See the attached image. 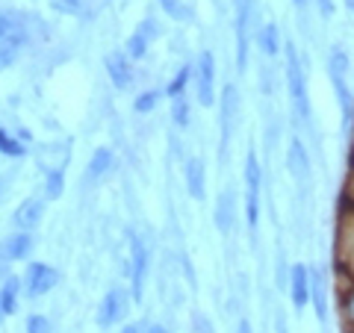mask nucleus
<instances>
[{
    "label": "nucleus",
    "mask_w": 354,
    "mask_h": 333,
    "mask_svg": "<svg viewBox=\"0 0 354 333\" xmlns=\"http://www.w3.org/2000/svg\"><path fill=\"white\" fill-rule=\"evenodd\" d=\"M215 227L222 230V236H228L233 230V192L231 189H224L215 198Z\"/></svg>",
    "instance_id": "obj_15"
},
{
    "label": "nucleus",
    "mask_w": 354,
    "mask_h": 333,
    "mask_svg": "<svg viewBox=\"0 0 354 333\" xmlns=\"http://www.w3.org/2000/svg\"><path fill=\"white\" fill-rule=\"evenodd\" d=\"M195 92H198L201 106L215 103V56L213 51H201L195 62Z\"/></svg>",
    "instance_id": "obj_5"
},
{
    "label": "nucleus",
    "mask_w": 354,
    "mask_h": 333,
    "mask_svg": "<svg viewBox=\"0 0 354 333\" xmlns=\"http://www.w3.org/2000/svg\"><path fill=\"white\" fill-rule=\"evenodd\" d=\"M160 3H163L165 12L174 18V21H183V18H189V12H186V9L180 6V0H160Z\"/></svg>",
    "instance_id": "obj_29"
},
{
    "label": "nucleus",
    "mask_w": 354,
    "mask_h": 333,
    "mask_svg": "<svg viewBox=\"0 0 354 333\" xmlns=\"http://www.w3.org/2000/svg\"><path fill=\"white\" fill-rule=\"evenodd\" d=\"M204 183H206V174H204V162L198 156H192L189 162H186V189L195 201H204Z\"/></svg>",
    "instance_id": "obj_16"
},
{
    "label": "nucleus",
    "mask_w": 354,
    "mask_h": 333,
    "mask_svg": "<svg viewBox=\"0 0 354 333\" xmlns=\"http://www.w3.org/2000/svg\"><path fill=\"white\" fill-rule=\"evenodd\" d=\"M245 221L251 230H257L260 224V192H263V165L257 153L248 151L245 156Z\"/></svg>",
    "instance_id": "obj_3"
},
{
    "label": "nucleus",
    "mask_w": 354,
    "mask_h": 333,
    "mask_svg": "<svg viewBox=\"0 0 354 333\" xmlns=\"http://www.w3.org/2000/svg\"><path fill=\"white\" fill-rule=\"evenodd\" d=\"M337 271H340V278L354 280V210L351 207H340Z\"/></svg>",
    "instance_id": "obj_4"
},
{
    "label": "nucleus",
    "mask_w": 354,
    "mask_h": 333,
    "mask_svg": "<svg viewBox=\"0 0 354 333\" xmlns=\"http://www.w3.org/2000/svg\"><path fill=\"white\" fill-rule=\"evenodd\" d=\"M121 333H139V330H136V328H124Z\"/></svg>",
    "instance_id": "obj_40"
},
{
    "label": "nucleus",
    "mask_w": 354,
    "mask_h": 333,
    "mask_svg": "<svg viewBox=\"0 0 354 333\" xmlns=\"http://www.w3.org/2000/svg\"><path fill=\"white\" fill-rule=\"evenodd\" d=\"M346 9H349L351 15H354V0H346Z\"/></svg>",
    "instance_id": "obj_39"
},
{
    "label": "nucleus",
    "mask_w": 354,
    "mask_h": 333,
    "mask_svg": "<svg viewBox=\"0 0 354 333\" xmlns=\"http://www.w3.org/2000/svg\"><path fill=\"white\" fill-rule=\"evenodd\" d=\"M110 162H113V153L106 148H97L92 153V160H88V171H86V180H97L104 177L106 171H110Z\"/></svg>",
    "instance_id": "obj_23"
},
{
    "label": "nucleus",
    "mask_w": 354,
    "mask_h": 333,
    "mask_svg": "<svg viewBox=\"0 0 354 333\" xmlns=\"http://www.w3.org/2000/svg\"><path fill=\"white\" fill-rule=\"evenodd\" d=\"M257 47H260V53L266 56V60H272V56H278L283 51V45H281V30H278V24L274 21H266L260 27V33H257Z\"/></svg>",
    "instance_id": "obj_14"
},
{
    "label": "nucleus",
    "mask_w": 354,
    "mask_h": 333,
    "mask_svg": "<svg viewBox=\"0 0 354 333\" xmlns=\"http://www.w3.org/2000/svg\"><path fill=\"white\" fill-rule=\"evenodd\" d=\"M236 333H251V325H248V319H242V321H239V330H236Z\"/></svg>",
    "instance_id": "obj_36"
},
{
    "label": "nucleus",
    "mask_w": 354,
    "mask_h": 333,
    "mask_svg": "<svg viewBox=\"0 0 354 333\" xmlns=\"http://www.w3.org/2000/svg\"><path fill=\"white\" fill-rule=\"evenodd\" d=\"M156 103H160V92H142L139 97H136L133 110L136 112H151V110H156Z\"/></svg>",
    "instance_id": "obj_27"
},
{
    "label": "nucleus",
    "mask_w": 354,
    "mask_h": 333,
    "mask_svg": "<svg viewBox=\"0 0 354 333\" xmlns=\"http://www.w3.org/2000/svg\"><path fill=\"white\" fill-rule=\"evenodd\" d=\"M0 153H6V156H24V145L18 142L12 133L0 130Z\"/></svg>",
    "instance_id": "obj_25"
},
{
    "label": "nucleus",
    "mask_w": 354,
    "mask_h": 333,
    "mask_svg": "<svg viewBox=\"0 0 354 333\" xmlns=\"http://www.w3.org/2000/svg\"><path fill=\"white\" fill-rule=\"evenodd\" d=\"M290 298L295 310H304L310 304V269L304 262H295L290 269Z\"/></svg>",
    "instance_id": "obj_12"
},
{
    "label": "nucleus",
    "mask_w": 354,
    "mask_h": 333,
    "mask_svg": "<svg viewBox=\"0 0 354 333\" xmlns=\"http://www.w3.org/2000/svg\"><path fill=\"white\" fill-rule=\"evenodd\" d=\"M148 333H169V330L160 328V325H154V328H148Z\"/></svg>",
    "instance_id": "obj_37"
},
{
    "label": "nucleus",
    "mask_w": 354,
    "mask_h": 333,
    "mask_svg": "<svg viewBox=\"0 0 354 333\" xmlns=\"http://www.w3.org/2000/svg\"><path fill=\"white\" fill-rule=\"evenodd\" d=\"M328 77H331V86L337 92V103L342 110V127H349L354 121V95L349 89V56L342 47H331V56H328Z\"/></svg>",
    "instance_id": "obj_2"
},
{
    "label": "nucleus",
    "mask_w": 354,
    "mask_h": 333,
    "mask_svg": "<svg viewBox=\"0 0 354 333\" xmlns=\"http://www.w3.org/2000/svg\"><path fill=\"white\" fill-rule=\"evenodd\" d=\"M9 33H12V18L0 12V38H3V36H9Z\"/></svg>",
    "instance_id": "obj_34"
},
{
    "label": "nucleus",
    "mask_w": 354,
    "mask_h": 333,
    "mask_svg": "<svg viewBox=\"0 0 354 333\" xmlns=\"http://www.w3.org/2000/svg\"><path fill=\"white\" fill-rule=\"evenodd\" d=\"M27 333H51V321L45 316H30L27 319Z\"/></svg>",
    "instance_id": "obj_31"
},
{
    "label": "nucleus",
    "mask_w": 354,
    "mask_h": 333,
    "mask_svg": "<svg viewBox=\"0 0 354 333\" xmlns=\"http://www.w3.org/2000/svg\"><path fill=\"white\" fill-rule=\"evenodd\" d=\"M340 319L346 328H354V280L340 278Z\"/></svg>",
    "instance_id": "obj_17"
},
{
    "label": "nucleus",
    "mask_w": 354,
    "mask_h": 333,
    "mask_svg": "<svg viewBox=\"0 0 354 333\" xmlns=\"http://www.w3.org/2000/svg\"><path fill=\"white\" fill-rule=\"evenodd\" d=\"M42 210H45V204L38 201V198H27L21 207H18V212H15V224L18 227H36L38 224V219H42Z\"/></svg>",
    "instance_id": "obj_18"
},
{
    "label": "nucleus",
    "mask_w": 354,
    "mask_h": 333,
    "mask_svg": "<svg viewBox=\"0 0 354 333\" xmlns=\"http://www.w3.org/2000/svg\"><path fill=\"white\" fill-rule=\"evenodd\" d=\"M154 24L151 21H142V27L130 36V42H127V53H130V60H142L145 51H148V42H151V36H154Z\"/></svg>",
    "instance_id": "obj_19"
},
{
    "label": "nucleus",
    "mask_w": 354,
    "mask_h": 333,
    "mask_svg": "<svg viewBox=\"0 0 354 333\" xmlns=\"http://www.w3.org/2000/svg\"><path fill=\"white\" fill-rule=\"evenodd\" d=\"M148 262H151V254H148L145 242L130 233V283H133V298L139 301L145 292V278H148Z\"/></svg>",
    "instance_id": "obj_6"
},
{
    "label": "nucleus",
    "mask_w": 354,
    "mask_h": 333,
    "mask_svg": "<svg viewBox=\"0 0 354 333\" xmlns=\"http://www.w3.org/2000/svg\"><path fill=\"white\" fill-rule=\"evenodd\" d=\"M172 119H174L177 127H186V124H189V103L183 101V95L174 97V103H172Z\"/></svg>",
    "instance_id": "obj_26"
},
{
    "label": "nucleus",
    "mask_w": 354,
    "mask_h": 333,
    "mask_svg": "<svg viewBox=\"0 0 354 333\" xmlns=\"http://www.w3.org/2000/svg\"><path fill=\"white\" fill-rule=\"evenodd\" d=\"M236 3V68H248V27H251V0H233Z\"/></svg>",
    "instance_id": "obj_7"
},
{
    "label": "nucleus",
    "mask_w": 354,
    "mask_h": 333,
    "mask_svg": "<svg viewBox=\"0 0 354 333\" xmlns=\"http://www.w3.org/2000/svg\"><path fill=\"white\" fill-rule=\"evenodd\" d=\"M316 6H319V15L328 21V18H333V12H337V6H333V0H316Z\"/></svg>",
    "instance_id": "obj_33"
},
{
    "label": "nucleus",
    "mask_w": 354,
    "mask_h": 333,
    "mask_svg": "<svg viewBox=\"0 0 354 333\" xmlns=\"http://www.w3.org/2000/svg\"><path fill=\"white\" fill-rule=\"evenodd\" d=\"M189 77H192V68H180V71H177V77L169 83V89H165V95H169L172 101H174V97H180V95L186 92V83H189Z\"/></svg>",
    "instance_id": "obj_24"
},
{
    "label": "nucleus",
    "mask_w": 354,
    "mask_h": 333,
    "mask_svg": "<svg viewBox=\"0 0 354 333\" xmlns=\"http://www.w3.org/2000/svg\"><path fill=\"white\" fill-rule=\"evenodd\" d=\"M21 47H24V33H12V36H3V38H0V71H3V68H9V65L18 60Z\"/></svg>",
    "instance_id": "obj_20"
},
{
    "label": "nucleus",
    "mask_w": 354,
    "mask_h": 333,
    "mask_svg": "<svg viewBox=\"0 0 354 333\" xmlns=\"http://www.w3.org/2000/svg\"><path fill=\"white\" fill-rule=\"evenodd\" d=\"M287 169L295 177V183H301V186H307L310 177H313L310 153H307V148H304V142L298 139V136H292L290 145H287Z\"/></svg>",
    "instance_id": "obj_9"
},
{
    "label": "nucleus",
    "mask_w": 354,
    "mask_h": 333,
    "mask_svg": "<svg viewBox=\"0 0 354 333\" xmlns=\"http://www.w3.org/2000/svg\"><path fill=\"white\" fill-rule=\"evenodd\" d=\"M104 65H106V74H110V80H113L115 89H121V92H124V89H130L133 71H130V62H127V56H124V53H118V51L106 53Z\"/></svg>",
    "instance_id": "obj_13"
},
{
    "label": "nucleus",
    "mask_w": 354,
    "mask_h": 333,
    "mask_svg": "<svg viewBox=\"0 0 354 333\" xmlns=\"http://www.w3.org/2000/svg\"><path fill=\"white\" fill-rule=\"evenodd\" d=\"M292 3H295V9H304V6L310 3V0H292Z\"/></svg>",
    "instance_id": "obj_38"
},
{
    "label": "nucleus",
    "mask_w": 354,
    "mask_h": 333,
    "mask_svg": "<svg viewBox=\"0 0 354 333\" xmlns=\"http://www.w3.org/2000/svg\"><path fill=\"white\" fill-rule=\"evenodd\" d=\"M236 115H239V92H236V86L228 83L222 92V151L228 148L231 136H233V127H236Z\"/></svg>",
    "instance_id": "obj_11"
},
{
    "label": "nucleus",
    "mask_w": 354,
    "mask_h": 333,
    "mask_svg": "<svg viewBox=\"0 0 354 333\" xmlns=\"http://www.w3.org/2000/svg\"><path fill=\"white\" fill-rule=\"evenodd\" d=\"M127 307H130V298H127L124 289H110L106 298L101 301V310H97V325L101 328H113L127 316Z\"/></svg>",
    "instance_id": "obj_10"
},
{
    "label": "nucleus",
    "mask_w": 354,
    "mask_h": 333,
    "mask_svg": "<svg viewBox=\"0 0 354 333\" xmlns=\"http://www.w3.org/2000/svg\"><path fill=\"white\" fill-rule=\"evenodd\" d=\"M62 171H51L47 174V183H45V195L47 198H59L62 195Z\"/></svg>",
    "instance_id": "obj_28"
},
{
    "label": "nucleus",
    "mask_w": 354,
    "mask_h": 333,
    "mask_svg": "<svg viewBox=\"0 0 354 333\" xmlns=\"http://www.w3.org/2000/svg\"><path fill=\"white\" fill-rule=\"evenodd\" d=\"M9 262H12V260H9V254H6V245H0V278L6 274V266H9Z\"/></svg>",
    "instance_id": "obj_35"
},
{
    "label": "nucleus",
    "mask_w": 354,
    "mask_h": 333,
    "mask_svg": "<svg viewBox=\"0 0 354 333\" xmlns=\"http://www.w3.org/2000/svg\"><path fill=\"white\" fill-rule=\"evenodd\" d=\"M283 56H287V86H290L292 112L307 130H313V106H310V95H307V77H304L301 56H298L295 42H283Z\"/></svg>",
    "instance_id": "obj_1"
},
{
    "label": "nucleus",
    "mask_w": 354,
    "mask_h": 333,
    "mask_svg": "<svg viewBox=\"0 0 354 333\" xmlns=\"http://www.w3.org/2000/svg\"><path fill=\"white\" fill-rule=\"evenodd\" d=\"M346 333H354V328H346Z\"/></svg>",
    "instance_id": "obj_41"
},
{
    "label": "nucleus",
    "mask_w": 354,
    "mask_h": 333,
    "mask_svg": "<svg viewBox=\"0 0 354 333\" xmlns=\"http://www.w3.org/2000/svg\"><path fill=\"white\" fill-rule=\"evenodd\" d=\"M6 254H9V260H24L30 251H33V236H30L27 230H21V233H12V236H9L6 242Z\"/></svg>",
    "instance_id": "obj_22"
},
{
    "label": "nucleus",
    "mask_w": 354,
    "mask_h": 333,
    "mask_svg": "<svg viewBox=\"0 0 354 333\" xmlns=\"http://www.w3.org/2000/svg\"><path fill=\"white\" fill-rule=\"evenodd\" d=\"M54 9L65 15H77L83 9V0H54Z\"/></svg>",
    "instance_id": "obj_32"
},
{
    "label": "nucleus",
    "mask_w": 354,
    "mask_h": 333,
    "mask_svg": "<svg viewBox=\"0 0 354 333\" xmlns=\"http://www.w3.org/2000/svg\"><path fill=\"white\" fill-rule=\"evenodd\" d=\"M340 207H351L354 210V169L349 171L346 189H342V195H340Z\"/></svg>",
    "instance_id": "obj_30"
},
{
    "label": "nucleus",
    "mask_w": 354,
    "mask_h": 333,
    "mask_svg": "<svg viewBox=\"0 0 354 333\" xmlns=\"http://www.w3.org/2000/svg\"><path fill=\"white\" fill-rule=\"evenodd\" d=\"M18 292H21V280L18 278H6L0 286V316H12L18 307Z\"/></svg>",
    "instance_id": "obj_21"
},
{
    "label": "nucleus",
    "mask_w": 354,
    "mask_h": 333,
    "mask_svg": "<svg viewBox=\"0 0 354 333\" xmlns=\"http://www.w3.org/2000/svg\"><path fill=\"white\" fill-rule=\"evenodd\" d=\"M56 283H59V271L45 266V262H33L24 274V292L30 298H38V295H45V292H51Z\"/></svg>",
    "instance_id": "obj_8"
}]
</instances>
